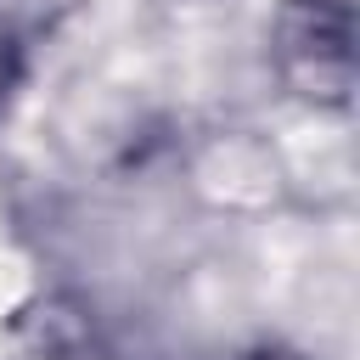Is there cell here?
<instances>
[{
  "label": "cell",
  "mask_w": 360,
  "mask_h": 360,
  "mask_svg": "<svg viewBox=\"0 0 360 360\" xmlns=\"http://www.w3.org/2000/svg\"><path fill=\"white\" fill-rule=\"evenodd\" d=\"M276 68L292 96L315 107H349L354 96V6L287 0L276 22Z\"/></svg>",
  "instance_id": "cell-1"
},
{
  "label": "cell",
  "mask_w": 360,
  "mask_h": 360,
  "mask_svg": "<svg viewBox=\"0 0 360 360\" xmlns=\"http://www.w3.org/2000/svg\"><path fill=\"white\" fill-rule=\"evenodd\" d=\"M343 6H354V0H343Z\"/></svg>",
  "instance_id": "cell-4"
},
{
  "label": "cell",
  "mask_w": 360,
  "mask_h": 360,
  "mask_svg": "<svg viewBox=\"0 0 360 360\" xmlns=\"http://www.w3.org/2000/svg\"><path fill=\"white\" fill-rule=\"evenodd\" d=\"M236 360H304V354L287 349V343H259V349H242Z\"/></svg>",
  "instance_id": "cell-3"
},
{
  "label": "cell",
  "mask_w": 360,
  "mask_h": 360,
  "mask_svg": "<svg viewBox=\"0 0 360 360\" xmlns=\"http://www.w3.org/2000/svg\"><path fill=\"white\" fill-rule=\"evenodd\" d=\"M6 360H107V354L90 343L84 321H73L62 304H39L11 326Z\"/></svg>",
  "instance_id": "cell-2"
}]
</instances>
